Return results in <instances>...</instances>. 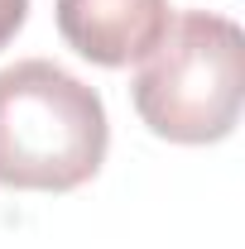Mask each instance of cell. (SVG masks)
Masks as SVG:
<instances>
[{"label": "cell", "mask_w": 245, "mask_h": 249, "mask_svg": "<svg viewBox=\"0 0 245 249\" xmlns=\"http://www.w3.org/2000/svg\"><path fill=\"white\" fill-rule=\"evenodd\" d=\"M101 96L48 58L0 67V187L72 192L106 163Z\"/></svg>", "instance_id": "6da1fadb"}, {"label": "cell", "mask_w": 245, "mask_h": 249, "mask_svg": "<svg viewBox=\"0 0 245 249\" xmlns=\"http://www.w3.org/2000/svg\"><path fill=\"white\" fill-rule=\"evenodd\" d=\"M135 110L149 134L168 144H216L241 120L245 101V34L226 15L192 10L168 19L144 67L130 82Z\"/></svg>", "instance_id": "7a4b0ae2"}, {"label": "cell", "mask_w": 245, "mask_h": 249, "mask_svg": "<svg viewBox=\"0 0 245 249\" xmlns=\"http://www.w3.org/2000/svg\"><path fill=\"white\" fill-rule=\"evenodd\" d=\"M58 34L96 67L144 62L168 34V0H53Z\"/></svg>", "instance_id": "3957f363"}, {"label": "cell", "mask_w": 245, "mask_h": 249, "mask_svg": "<svg viewBox=\"0 0 245 249\" xmlns=\"http://www.w3.org/2000/svg\"><path fill=\"white\" fill-rule=\"evenodd\" d=\"M24 19H29V0H0V48L24 29Z\"/></svg>", "instance_id": "277c9868"}]
</instances>
